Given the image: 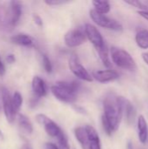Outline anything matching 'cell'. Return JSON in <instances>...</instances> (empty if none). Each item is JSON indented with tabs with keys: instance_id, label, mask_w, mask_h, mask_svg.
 <instances>
[{
	"instance_id": "f1b7e54d",
	"label": "cell",
	"mask_w": 148,
	"mask_h": 149,
	"mask_svg": "<svg viewBox=\"0 0 148 149\" xmlns=\"http://www.w3.org/2000/svg\"><path fill=\"white\" fill-rule=\"evenodd\" d=\"M5 73V66L4 64L3 63L2 59H1V56H0V76H3Z\"/></svg>"
},
{
	"instance_id": "d6986e66",
	"label": "cell",
	"mask_w": 148,
	"mask_h": 149,
	"mask_svg": "<svg viewBox=\"0 0 148 149\" xmlns=\"http://www.w3.org/2000/svg\"><path fill=\"white\" fill-rule=\"evenodd\" d=\"M135 41L141 49H148V30H140L136 33Z\"/></svg>"
},
{
	"instance_id": "9a60e30c",
	"label": "cell",
	"mask_w": 148,
	"mask_h": 149,
	"mask_svg": "<svg viewBox=\"0 0 148 149\" xmlns=\"http://www.w3.org/2000/svg\"><path fill=\"white\" fill-rule=\"evenodd\" d=\"M10 42L12 44L24 46V47H31L34 45L35 40L34 38L25 33H17L10 38Z\"/></svg>"
},
{
	"instance_id": "4fadbf2b",
	"label": "cell",
	"mask_w": 148,
	"mask_h": 149,
	"mask_svg": "<svg viewBox=\"0 0 148 149\" xmlns=\"http://www.w3.org/2000/svg\"><path fill=\"white\" fill-rule=\"evenodd\" d=\"M31 89L34 98L36 99H40L47 95V86L44 80L38 76L33 77L31 81Z\"/></svg>"
},
{
	"instance_id": "603a6c76",
	"label": "cell",
	"mask_w": 148,
	"mask_h": 149,
	"mask_svg": "<svg viewBox=\"0 0 148 149\" xmlns=\"http://www.w3.org/2000/svg\"><path fill=\"white\" fill-rule=\"evenodd\" d=\"M127 4L133 5L136 8L140 9L141 11H148V1H126Z\"/></svg>"
},
{
	"instance_id": "836d02e7",
	"label": "cell",
	"mask_w": 148,
	"mask_h": 149,
	"mask_svg": "<svg viewBox=\"0 0 148 149\" xmlns=\"http://www.w3.org/2000/svg\"><path fill=\"white\" fill-rule=\"evenodd\" d=\"M0 139H3V133H2V131L0 130Z\"/></svg>"
},
{
	"instance_id": "f546056e",
	"label": "cell",
	"mask_w": 148,
	"mask_h": 149,
	"mask_svg": "<svg viewBox=\"0 0 148 149\" xmlns=\"http://www.w3.org/2000/svg\"><path fill=\"white\" fill-rule=\"evenodd\" d=\"M138 13H139L142 17H144L145 19L148 20V11H141V10H139Z\"/></svg>"
},
{
	"instance_id": "52a82bcc",
	"label": "cell",
	"mask_w": 148,
	"mask_h": 149,
	"mask_svg": "<svg viewBox=\"0 0 148 149\" xmlns=\"http://www.w3.org/2000/svg\"><path fill=\"white\" fill-rule=\"evenodd\" d=\"M36 120L40 125L44 127V129L46 132V134L49 136L54 138L55 140H57L64 133V131L59 127V126L57 123H55L52 120H51L49 117H47L45 114H37Z\"/></svg>"
},
{
	"instance_id": "5b68a950",
	"label": "cell",
	"mask_w": 148,
	"mask_h": 149,
	"mask_svg": "<svg viewBox=\"0 0 148 149\" xmlns=\"http://www.w3.org/2000/svg\"><path fill=\"white\" fill-rule=\"evenodd\" d=\"M90 17L92 19V21L100 27L112 31H120L123 29L122 25L118 21L111 17H108L106 15L99 14L96 12L93 9L90 10Z\"/></svg>"
},
{
	"instance_id": "6da1fadb",
	"label": "cell",
	"mask_w": 148,
	"mask_h": 149,
	"mask_svg": "<svg viewBox=\"0 0 148 149\" xmlns=\"http://www.w3.org/2000/svg\"><path fill=\"white\" fill-rule=\"evenodd\" d=\"M103 109L104 113L101 117L102 126L106 134L111 136L119 129L123 118L118 96L114 93H108L104 99Z\"/></svg>"
},
{
	"instance_id": "ffe728a7",
	"label": "cell",
	"mask_w": 148,
	"mask_h": 149,
	"mask_svg": "<svg viewBox=\"0 0 148 149\" xmlns=\"http://www.w3.org/2000/svg\"><path fill=\"white\" fill-rule=\"evenodd\" d=\"M94 10L99 14H106L111 10V4L107 1H92Z\"/></svg>"
},
{
	"instance_id": "ba28073f",
	"label": "cell",
	"mask_w": 148,
	"mask_h": 149,
	"mask_svg": "<svg viewBox=\"0 0 148 149\" xmlns=\"http://www.w3.org/2000/svg\"><path fill=\"white\" fill-rule=\"evenodd\" d=\"M65 44L70 48H74L81 45L86 40V36L84 29L76 28L70 30L65 35Z\"/></svg>"
},
{
	"instance_id": "484cf974",
	"label": "cell",
	"mask_w": 148,
	"mask_h": 149,
	"mask_svg": "<svg viewBox=\"0 0 148 149\" xmlns=\"http://www.w3.org/2000/svg\"><path fill=\"white\" fill-rule=\"evenodd\" d=\"M32 17H33V21H34V23H35L36 25H38L39 27L43 26V20L40 17V16H38V14H33Z\"/></svg>"
},
{
	"instance_id": "9c48e42d",
	"label": "cell",
	"mask_w": 148,
	"mask_h": 149,
	"mask_svg": "<svg viewBox=\"0 0 148 149\" xmlns=\"http://www.w3.org/2000/svg\"><path fill=\"white\" fill-rule=\"evenodd\" d=\"M1 96H2V102H3L4 116H5L7 121L10 124H12L15 121V118H16L17 114L13 109L11 96H10L8 89L4 86L1 87Z\"/></svg>"
},
{
	"instance_id": "d6a6232c",
	"label": "cell",
	"mask_w": 148,
	"mask_h": 149,
	"mask_svg": "<svg viewBox=\"0 0 148 149\" xmlns=\"http://www.w3.org/2000/svg\"><path fill=\"white\" fill-rule=\"evenodd\" d=\"M22 149H32L29 145H24L23 147H22Z\"/></svg>"
},
{
	"instance_id": "ac0fdd59",
	"label": "cell",
	"mask_w": 148,
	"mask_h": 149,
	"mask_svg": "<svg viewBox=\"0 0 148 149\" xmlns=\"http://www.w3.org/2000/svg\"><path fill=\"white\" fill-rule=\"evenodd\" d=\"M74 135L83 149H88V136L85 127H77L74 128Z\"/></svg>"
},
{
	"instance_id": "d4e9b609",
	"label": "cell",
	"mask_w": 148,
	"mask_h": 149,
	"mask_svg": "<svg viewBox=\"0 0 148 149\" xmlns=\"http://www.w3.org/2000/svg\"><path fill=\"white\" fill-rule=\"evenodd\" d=\"M69 3L68 1H64V0H45L44 3H46L47 5H51V6H58V5H61V4H65Z\"/></svg>"
},
{
	"instance_id": "277c9868",
	"label": "cell",
	"mask_w": 148,
	"mask_h": 149,
	"mask_svg": "<svg viewBox=\"0 0 148 149\" xmlns=\"http://www.w3.org/2000/svg\"><path fill=\"white\" fill-rule=\"evenodd\" d=\"M22 3L18 1H11L9 3V5L6 9L4 22L7 27L13 28L20 21L22 16Z\"/></svg>"
},
{
	"instance_id": "3957f363",
	"label": "cell",
	"mask_w": 148,
	"mask_h": 149,
	"mask_svg": "<svg viewBox=\"0 0 148 149\" xmlns=\"http://www.w3.org/2000/svg\"><path fill=\"white\" fill-rule=\"evenodd\" d=\"M113 62L120 68L127 71H135L137 65L134 59L126 50L113 46L110 51Z\"/></svg>"
},
{
	"instance_id": "7402d4cb",
	"label": "cell",
	"mask_w": 148,
	"mask_h": 149,
	"mask_svg": "<svg viewBox=\"0 0 148 149\" xmlns=\"http://www.w3.org/2000/svg\"><path fill=\"white\" fill-rule=\"evenodd\" d=\"M11 100H12L13 109H14L16 114H17L22 107V105H23V97H22L21 93L19 92H15L11 97Z\"/></svg>"
},
{
	"instance_id": "2e32d148",
	"label": "cell",
	"mask_w": 148,
	"mask_h": 149,
	"mask_svg": "<svg viewBox=\"0 0 148 149\" xmlns=\"http://www.w3.org/2000/svg\"><path fill=\"white\" fill-rule=\"evenodd\" d=\"M138 130H139V140L142 144H145L148 139L147 122L143 115L138 117Z\"/></svg>"
},
{
	"instance_id": "4316f807",
	"label": "cell",
	"mask_w": 148,
	"mask_h": 149,
	"mask_svg": "<svg viewBox=\"0 0 148 149\" xmlns=\"http://www.w3.org/2000/svg\"><path fill=\"white\" fill-rule=\"evenodd\" d=\"M5 59H6L7 63H9V64H13L16 61V58H15V56L13 54H8L6 56Z\"/></svg>"
},
{
	"instance_id": "44dd1931",
	"label": "cell",
	"mask_w": 148,
	"mask_h": 149,
	"mask_svg": "<svg viewBox=\"0 0 148 149\" xmlns=\"http://www.w3.org/2000/svg\"><path fill=\"white\" fill-rule=\"evenodd\" d=\"M97 52L99 53V56L103 65L106 67H108V68L111 67L112 64H111V61H110V58H109V51H108L107 45H105L103 48L98 50Z\"/></svg>"
},
{
	"instance_id": "30bf717a",
	"label": "cell",
	"mask_w": 148,
	"mask_h": 149,
	"mask_svg": "<svg viewBox=\"0 0 148 149\" xmlns=\"http://www.w3.org/2000/svg\"><path fill=\"white\" fill-rule=\"evenodd\" d=\"M84 31H85L86 38H88V40L93 45V46L95 47L97 51L103 48L105 45H106L101 33L94 25L91 24H86L85 25Z\"/></svg>"
},
{
	"instance_id": "8fae6325",
	"label": "cell",
	"mask_w": 148,
	"mask_h": 149,
	"mask_svg": "<svg viewBox=\"0 0 148 149\" xmlns=\"http://www.w3.org/2000/svg\"><path fill=\"white\" fill-rule=\"evenodd\" d=\"M118 101L121 108L122 117H125V120L128 125H133L136 120L137 114L134 106L127 99L122 96H118Z\"/></svg>"
},
{
	"instance_id": "4dcf8cb0",
	"label": "cell",
	"mask_w": 148,
	"mask_h": 149,
	"mask_svg": "<svg viewBox=\"0 0 148 149\" xmlns=\"http://www.w3.org/2000/svg\"><path fill=\"white\" fill-rule=\"evenodd\" d=\"M127 149H144V148H135V147H133V143H132L131 141H129V142H128V145H127Z\"/></svg>"
},
{
	"instance_id": "5bb4252c",
	"label": "cell",
	"mask_w": 148,
	"mask_h": 149,
	"mask_svg": "<svg viewBox=\"0 0 148 149\" xmlns=\"http://www.w3.org/2000/svg\"><path fill=\"white\" fill-rule=\"evenodd\" d=\"M85 128L88 136V149H101L99 136L96 129L90 125H86Z\"/></svg>"
},
{
	"instance_id": "7a4b0ae2",
	"label": "cell",
	"mask_w": 148,
	"mask_h": 149,
	"mask_svg": "<svg viewBox=\"0 0 148 149\" xmlns=\"http://www.w3.org/2000/svg\"><path fill=\"white\" fill-rule=\"evenodd\" d=\"M80 86L77 81H58L51 87V92L59 101L72 104L77 100Z\"/></svg>"
},
{
	"instance_id": "1f68e13d",
	"label": "cell",
	"mask_w": 148,
	"mask_h": 149,
	"mask_svg": "<svg viewBox=\"0 0 148 149\" xmlns=\"http://www.w3.org/2000/svg\"><path fill=\"white\" fill-rule=\"evenodd\" d=\"M142 58H143V60L148 65V52H146V53H143L142 54Z\"/></svg>"
},
{
	"instance_id": "cb8c5ba5",
	"label": "cell",
	"mask_w": 148,
	"mask_h": 149,
	"mask_svg": "<svg viewBox=\"0 0 148 149\" xmlns=\"http://www.w3.org/2000/svg\"><path fill=\"white\" fill-rule=\"evenodd\" d=\"M41 58H42V65H43L44 71L47 73H51L52 72V65H51L50 58H48L46 54H44V53H42Z\"/></svg>"
},
{
	"instance_id": "8992f818",
	"label": "cell",
	"mask_w": 148,
	"mask_h": 149,
	"mask_svg": "<svg viewBox=\"0 0 148 149\" xmlns=\"http://www.w3.org/2000/svg\"><path fill=\"white\" fill-rule=\"evenodd\" d=\"M68 66H69V69L71 70V72L73 73V75L76 76L78 79L84 80V81H87V82L92 81V75L88 72V71L80 63L77 55L72 54L69 57Z\"/></svg>"
},
{
	"instance_id": "7c38bea8",
	"label": "cell",
	"mask_w": 148,
	"mask_h": 149,
	"mask_svg": "<svg viewBox=\"0 0 148 149\" xmlns=\"http://www.w3.org/2000/svg\"><path fill=\"white\" fill-rule=\"evenodd\" d=\"M92 79H94L99 83H108L114 81L119 79L120 75L117 72L107 69V70H98L92 72Z\"/></svg>"
},
{
	"instance_id": "83f0119b",
	"label": "cell",
	"mask_w": 148,
	"mask_h": 149,
	"mask_svg": "<svg viewBox=\"0 0 148 149\" xmlns=\"http://www.w3.org/2000/svg\"><path fill=\"white\" fill-rule=\"evenodd\" d=\"M44 148H45V149H59V148L57 145H55L54 143H51V142L45 143Z\"/></svg>"
},
{
	"instance_id": "e0dca14e",
	"label": "cell",
	"mask_w": 148,
	"mask_h": 149,
	"mask_svg": "<svg viewBox=\"0 0 148 149\" xmlns=\"http://www.w3.org/2000/svg\"><path fill=\"white\" fill-rule=\"evenodd\" d=\"M17 124L22 132L26 134H31L33 132V126L31 121L25 115L18 113L17 114Z\"/></svg>"
}]
</instances>
